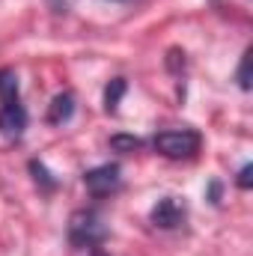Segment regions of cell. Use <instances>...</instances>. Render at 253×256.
I'll return each mask as SVG.
<instances>
[{
  "label": "cell",
  "mask_w": 253,
  "mask_h": 256,
  "mask_svg": "<svg viewBox=\"0 0 253 256\" xmlns=\"http://www.w3.org/2000/svg\"><path fill=\"white\" fill-rule=\"evenodd\" d=\"M27 128V110L18 92V74L12 68H0V134L21 137Z\"/></svg>",
  "instance_id": "cell-1"
},
{
  "label": "cell",
  "mask_w": 253,
  "mask_h": 256,
  "mask_svg": "<svg viewBox=\"0 0 253 256\" xmlns=\"http://www.w3.org/2000/svg\"><path fill=\"white\" fill-rule=\"evenodd\" d=\"M108 236L104 220L92 208H80L68 218V242L74 248H98Z\"/></svg>",
  "instance_id": "cell-2"
},
{
  "label": "cell",
  "mask_w": 253,
  "mask_h": 256,
  "mask_svg": "<svg viewBox=\"0 0 253 256\" xmlns=\"http://www.w3.org/2000/svg\"><path fill=\"white\" fill-rule=\"evenodd\" d=\"M155 152H161L164 158H190L200 152L202 137L190 128H176V131H161L155 134Z\"/></svg>",
  "instance_id": "cell-3"
},
{
  "label": "cell",
  "mask_w": 253,
  "mask_h": 256,
  "mask_svg": "<svg viewBox=\"0 0 253 256\" xmlns=\"http://www.w3.org/2000/svg\"><path fill=\"white\" fill-rule=\"evenodd\" d=\"M84 185L92 196H108L122 185V176H120V167L116 164H102V167H92L84 173Z\"/></svg>",
  "instance_id": "cell-4"
},
{
  "label": "cell",
  "mask_w": 253,
  "mask_h": 256,
  "mask_svg": "<svg viewBox=\"0 0 253 256\" xmlns=\"http://www.w3.org/2000/svg\"><path fill=\"white\" fill-rule=\"evenodd\" d=\"M185 206L176 200V196H161L155 206H152V212H149V220L155 224V226H161V230H176L182 220H185Z\"/></svg>",
  "instance_id": "cell-5"
},
{
  "label": "cell",
  "mask_w": 253,
  "mask_h": 256,
  "mask_svg": "<svg viewBox=\"0 0 253 256\" xmlns=\"http://www.w3.org/2000/svg\"><path fill=\"white\" fill-rule=\"evenodd\" d=\"M72 114H74V96L72 92H60V96H54V102L48 108V122L51 126H63V122L72 120Z\"/></svg>",
  "instance_id": "cell-6"
},
{
  "label": "cell",
  "mask_w": 253,
  "mask_h": 256,
  "mask_svg": "<svg viewBox=\"0 0 253 256\" xmlns=\"http://www.w3.org/2000/svg\"><path fill=\"white\" fill-rule=\"evenodd\" d=\"M122 96H126V78H114V80L108 84V90H104V110H108V114H116Z\"/></svg>",
  "instance_id": "cell-7"
},
{
  "label": "cell",
  "mask_w": 253,
  "mask_h": 256,
  "mask_svg": "<svg viewBox=\"0 0 253 256\" xmlns=\"http://www.w3.org/2000/svg\"><path fill=\"white\" fill-rule=\"evenodd\" d=\"M110 146H114L116 152H134V149H140L143 143H140L137 137H128V134H116V137H110Z\"/></svg>",
  "instance_id": "cell-8"
},
{
  "label": "cell",
  "mask_w": 253,
  "mask_h": 256,
  "mask_svg": "<svg viewBox=\"0 0 253 256\" xmlns=\"http://www.w3.org/2000/svg\"><path fill=\"white\" fill-rule=\"evenodd\" d=\"M250 51H244V57H242V66H238V84H242V90H250Z\"/></svg>",
  "instance_id": "cell-9"
},
{
  "label": "cell",
  "mask_w": 253,
  "mask_h": 256,
  "mask_svg": "<svg viewBox=\"0 0 253 256\" xmlns=\"http://www.w3.org/2000/svg\"><path fill=\"white\" fill-rule=\"evenodd\" d=\"M250 173H253V167H250V164H244V167H242V173H238V188H244V191L250 188Z\"/></svg>",
  "instance_id": "cell-10"
},
{
  "label": "cell",
  "mask_w": 253,
  "mask_h": 256,
  "mask_svg": "<svg viewBox=\"0 0 253 256\" xmlns=\"http://www.w3.org/2000/svg\"><path fill=\"white\" fill-rule=\"evenodd\" d=\"M92 256H108L104 250H92Z\"/></svg>",
  "instance_id": "cell-11"
}]
</instances>
